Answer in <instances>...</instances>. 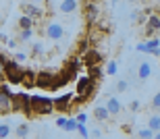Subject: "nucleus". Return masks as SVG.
<instances>
[{
    "mask_svg": "<svg viewBox=\"0 0 160 139\" xmlns=\"http://www.w3.org/2000/svg\"><path fill=\"white\" fill-rule=\"evenodd\" d=\"M31 108L36 116H48L54 112V100L44 96H31Z\"/></svg>",
    "mask_w": 160,
    "mask_h": 139,
    "instance_id": "obj_1",
    "label": "nucleus"
},
{
    "mask_svg": "<svg viewBox=\"0 0 160 139\" xmlns=\"http://www.w3.org/2000/svg\"><path fill=\"white\" fill-rule=\"evenodd\" d=\"M12 112H23L25 116H36L33 114V108H31V96L29 93H15L12 96Z\"/></svg>",
    "mask_w": 160,
    "mask_h": 139,
    "instance_id": "obj_2",
    "label": "nucleus"
},
{
    "mask_svg": "<svg viewBox=\"0 0 160 139\" xmlns=\"http://www.w3.org/2000/svg\"><path fill=\"white\" fill-rule=\"evenodd\" d=\"M23 71H25V69L21 67L17 60H6L4 75H6V81H8V83H21V79H23Z\"/></svg>",
    "mask_w": 160,
    "mask_h": 139,
    "instance_id": "obj_3",
    "label": "nucleus"
},
{
    "mask_svg": "<svg viewBox=\"0 0 160 139\" xmlns=\"http://www.w3.org/2000/svg\"><path fill=\"white\" fill-rule=\"evenodd\" d=\"M12 96H15V93L8 89L6 83L0 85V114L12 112Z\"/></svg>",
    "mask_w": 160,
    "mask_h": 139,
    "instance_id": "obj_4",
    "label": "nucleus"
},
{
    "mask_svg": "<svg viewBox=\"0 0 160 139\" xmlns=\"http://www.w3.org/2000/svg\"><path fill=\"white\" fill-rule=\"evenodd\" d=\"M81 60H83L85 67H92V65H102L104 56H102V52H98L96 48H89L88 52H83V54H81Z\"/></svg>",
    "mask_w": 160,
    "mask_h": 139,
    "instance_id": "obj_5",
    "label": "nucleus"
},
{
    "mask_svg": "<svg viewBox=\"0 0 160 139\" xmlns=\"http://www.w3.org/2000/svg\"><path fill=\"white\" fill-rule=\"evenodd\" d=\"M54 81H56V75L52 71H40L38 73V87H42V89H52Z\"/></svg>",
    "mask_w": 160,
    "mask_h": 139,
    "instance_id": "obj_6",
    "label": "nucleus"
},
{
    "mask_svg": "<svg viewBox=\"0 0 160 139\" xmlns=\"http://www.w3.org/2000/svg\"><path fill=\"white\" fill-rule=\"evenodd\" d=\"M135 48H137V52H146V54H154L156 50L160 48V40H158V37H148L146 42L137 44Z\"/></svg>",
    "mask_w": 160,
    "mask_h": 139,
    "instance_id": "obj_7",
    "label": "nucleus"
},
{
    "mask_svg": "<svg viewBox=\"0 0 160 139\" xmlns=\"http://www.w3.org/2000/svg\"><path fill=\"white\" fill-rule=\"evenodd\" d=\"M83 15H85L88 27L89 25H96V19H98V15H100V8H98L96 2H88V0H85V11H83Z\"/></svg>",
    "mask_w": 160,
    "mask_h": 139,
    "instance_id": "obj_8",
    "label": "nucleus"
},
{
    "mask_svg": "<svg viewBox=\"0 0 160 139\" xmlns=\"http://www.w3.org/2000/svg\"><path fill=\"white\" fill-rule=\"evenodd\" d=\"M71 102H73V93H62L60 98L54 100V110H58V112H71Z\"/></svg>",
    "mask_w": 160,
    "mask_h": 139,
    "instance_id": "obj_9",
    "label": "nucleus"
},
{
    "mask_svg": "<svg viewBox=\"0 0 160 139\" xmlns=\"http://www.w3.org/2000/svg\"><path fill=\"white\" fill-rule=\"evenodd\" d=\"M62 36H65V27H62L58 21L46 25V37H48V40H54V42H56V40H60Z\"/></svg>",
    "mask_w": 160,
    "mask_h": 139,
    "instance_id": "obj_10",
    "label": "nucleus"
},
{
    "mask_svg": "<svg viewBox=\"0 0 160 139\" xmlns=\"http://www.w3.org/2000/svg\"><path fill=\"white\" fill-rule=\"evenodd\" d=\"M156 31H160V15L152 12L148 17V23H146V37H152Z\"/></svg>",
    "mask_w": 160,
    "mask_h": 139,
    "instance_id": "obj_11",
    "label": "nucleus"
},
{
    "mask_svg": "<svg viewBox=\"0 0 160 139\" xmlns=\"http://www.w3.org/2000/svg\"><path fill=\"white\" fill-rule=\"evenodd\" d=\"M21 83H23L25 89H31V87H36V85H38V73H36V71H31V69H25Z\"/></svg>",
    "mask_w": 160,
    "mask_h": 139,
    "instance_id": "obj_12",
    "label": "nucleus"
},
{
    "mask_svg": "<svg viewBox=\"0 0 160 139\" xmlns=\"http://www.w3.org/2000/svg\"><path fill=\"white\" fill-rule=\"evenodd\" d=\"M23 12H25V15H29V17H33L36 21L44 17V8H40L38 4H25L23 6Z\"/></svg>",
    "mask_w": 160,
    "mask_h": 139,
    "instance_id": "obj_13",
    "label": "nucleus"
},
{
    "mask_svg": "<svg viewBox=\"0 0 160 139\" xmlns=\"http://www.w3.org/2000/svg\"><path fill=\"white\" fill-rule=\"evenodd\" d=\"M58 8H60V12H65V15H71L73 11H77V0H62Z\"/></svg>",
    "mask_w": 160,
    "mask_h": 139,
    "instance_id": "obj_14",
    "label": "nucleus"
},
{
    "mask_svg": "<svg viewBox=\"0 0 160 139\" xmlns=\"http://www.w3.org/2000/svg\"><path fill=\"white\" fill-rule=\"evenodd\" d=\"M106 108L110 110V114H119L121 110H123V106H121V102L117 100V98H108V102H106Z\"/></svg>",
    "mask_w": 160,
    "mask_h": 139,
    "instance_id": "obj_15",
    "label": "nucleus"
},
{
    "mask_svg": "<svg viewBox=\"0 0 160 139\" xmlns=\"http://www.w3.org/2000/svg\"><path fill=\"white\" fill-rule=\"evenodd\" d=\"M94 116L98 118V121H108L112 114H110V110H108L106 106H98V108L94 110Z\"/></svg>",
    "mask_w": 160,
    "mask_h": 139,
    "instance_id": "obj_16",
    "label": "nucleus"
},
{
    "mask_svg": "<svg viewBox=\"0 0 160 139\" xmlns=\"http://www.w3.org/2000/svg\"><path fill=\"white\" fill-rule=\"evenodd\" d=\"M33 23H36V19L29 17V15H25V12H23V17L19 19V27H21V29H33Z\"/></svg>",
    "mask_w": 160,
    "mask_h": 139,
    "instance_id": "obj_17",
    "label": "nucleus"
},
{
    "mask_svg": "<svg viewBox=\"0 0 160 139\" xmlns=\"http://www.w3.org/2000/svg\"><path fill=\"white\" fill-rule=\"evenodd\" d=\"M150 75H152L150 62H142V65H139V71H137V77H139V79H148Z\"/></svg>",
    "mask_w": 160,
    "mask_h": 139,
    "instance_id": "obj_18",
    "label": "nucleus"
},
{
    "mask_svg": "<svg viewBox=\"0 0 160 139\" xmlns=\"http://www.w3.org/2000/svg\"><path fill=\"white\" fill-rule=\"evenodd\" d=\"M88 75L94 79H102V65H92L88 67Z\"/></svg>",
    "mask_w": 160,
    "mask_h": 139,
    "instance_id": "obj_19",
    "label": "nucleus"
},
{
    "mask_svg": "<svg viewBox=\"0 0 160 139\" xmlns=\"http://www.w3.org/2000/svg\"><path fill=\"white\" fill-rule=\"evenodd\" d=\"M137 137H142V139H152V137H156V131H152L150 127L139 129V131H137Z\"/></svg>",
    "mask_w": 160,
    "mask_h": 139,
    "instance_id": "obj_20",
    "label": "nucleus"
},
{
    "mask_svg": "<svg viewBox=\"0 0 160 139\" xmlns=\"http://www.w3.org/2000/svg\"><path fill=\"white\" fill-rule=\"evenodd\" d=\"M77 125H79L77 116H75V118H67V122H65V127H62V129L71 133V131H77Z\"/></svg>",
    "mask_w": 160,
    "mask_h": 139,
    "instance_id": "obj_21",
    "label": "nucleus"
},
{
    "mask_svg": "<svg viewBox=\"0 0 160 139\" xmlns=\"http://www.w3.org/2000/svg\"><path fill=\"white\" fill-rule=\"evenodd\" d=\"M148 127L152 129V131H160V116H150V121H148Z\"/></svg>",
    "mask_w": 160,
    "mask_h": 139,
    "instance_id": "obj_22",
    "label": "nucleus"
},
{
    "mask_svg": "<svg viewBox=\"0 0 160 139\" xmlns=\"http://www.w3.org/2000/svg\"><path fill=\"white\" fill-rule=\"evenodd\" d=\"M15 135H17V137H27V135H29V125H19L17 127V131H15Z\"/></svg>",
    "mask_w": 160,
    "mask_h": 139,
    "instance_id": "obj_23",
    "label": "nucleus"
},
{
    "mask_svg": "<svg viewBox=\"0 0 160 139\" xmlns=\"http://www.w3.org/2000/svg\"><path fill=\"white\" fill-rule=\"evenodd\" d=\"M117 71H119L117 60H108L106 62V75H117Z\"/></svg>",
    "mask_w": 160,
    "mask_h": 139,
    "instance_id": "obj_24",
    "label": "nucleus"
},
{
    "mask_svg": "<svg viewBox=\"0 0 160 139\" xmlns=\"http://www.w3.org/2000/svg\"><path fill=\"white\" fill-rule=\"evenodd\" d=\"M77 133L81 135V137H89V129L85 127V122H79L77 125Z\"/></svg>",
    "mask_w": 160,
    "mask_h": 139,
    "instance_id": "obj_25",
    "label": "nucleus"
},
{
    "mask_svg": "<svg viewBox=\"0 0 160 139\" xmlns=\"http://www.w3.org/2000/svg\"><path fill=\"white\" fill-rule=\"evenodd\" d=\"M31 36H33V29H21V33H19V37H21L23 42H27Z\"/></svg>",
    "mask_w": 160,
    "mask_h": 139,
    "instance_id": "obj_26",
    "label": "nucleus"
},
{
    "mask_svg": "<svg viewBox=\"0 0 160 139\" xmlns=\"http://www.w3.org/2000/svg\"><path fill=\"white\" fill-rule=\"evenodd\" d=\"M42 52H44V46H42L40 42H38V44H33V48H31V54H33V56H38V54H42Z\"/></svg>",
    "mask_w": 160,
    "mask_h": 139,
    "instance_id": "obj_27",
    "label": "nucleus"
},
{
    "mask_svg": "<svg viewBox=\"0 0 160 139\" xmlns=\"http://www.w3.org/2000/svg\"><path fill=\"white\" fill-rule=\"evenodd\" d=\"M11 135V127L8 125H0V137H8Z\"/></svg>",
    "mask_w": 160,
    "mask_h": 139,
    "instance_id": "obj_28",
    "label": "nucleus"
},
{
    "mask_svg": "<svg viewBox=\"0 0 160 139\" xmlns=\"http://www.w3.org/2000/svg\"><path fill=\"white\" fill-rule=\"evenodd\" d=\"M127 87H129V85H127V81H119V83H117V91H119V93L127 91Z\"/></svg>",
    "mask_w": 160,
    "mask_h": 139,
    "instance_id": "obj_29",
    "label": "nucleus"
},
{
    "mask_svg": "<svg viewBox=\"0 0 160 139\" xmlns=\"http://www.w3.org/2000/svg\"><path fill=\"white\" fill-rule=\"evenodd\" d=\"M152 106H154L156 110H160V91L154 96V100H152Z\"/></svg>",
    "mask_w": 160,
    "mask_h": 139,
    "instance_id": "obj_30",
    "label": "nucleus"
},
{
    "mask_svg": "<svg viewBox=\"0 0 160 139\" xmlns=\"http://www.w3.org/2000/svg\"><path fill=\"white\" fill-rule=\"evenodd\" d=\"M129 110H131V112H137V110H139V102H137V100H133V102L129 104Z\"/></svg>",
    "mask_w": 160,
    "mask_h": 139,
    "instance_id": "obj_31",
    "label": "nucleus"
},
{
    "mask_svg": "<svg viewBox=\"0 0 160 139\" xmlns=\"http://www.w3.org/2000/svg\"><path fill=\"white\" fill-rule=\"evenodd\" d=\"M6 60H8V58H6V56L2 54V52H0V71H4V65H6Z\"/></svg>",
    "mask_w": 160,
    "mask_h": 139,
    "instance_id": "obj_32",
    "label": "nucleus"
},
{
    "mask_svg": "<svg viewBox=\"0 0 160 139\" xmlns=\"http://www.w3.org/2000/svg\"><path fill=\"white\" fill-rule=\"evenodd\" d=\"M65 122H67V118H62V116H60V118H56V127H65Z\"/></svg>",
    "mask_w": 160,
    "mask_h": 139,
    "instance_id": "obj_33",
    "label": "nucleus"
},
{
    "mask_svg": "<svg viewBox=\"0 0 160 139\" xmlns=\"http://www.w3.org/2000/svg\"><path fill=\"white\" fill-rule=\"evenodd\" d=\"M15 58H17V60H25V58H27V54H25V52H17V54H15Z\"/></svg>",
    "mask_w": 160,
    "mask_h": 139,
    "instance_id": "obj_34",
    "label": "nucleus"
},
{
    "mask_svg": "<svg viewBox=\"0 0 160 139\" xmlns=\"http://www.w3.org/2000/svg\"><path fill=\"white\" fill-rule=\"evenodd\" d=\"M77 121H79V122H85V121H88V114H83V112H79V114H77Z\"/></svg>",
    "mask_w": 160,
    "mask_h": 139,
    "instance_id": "obj_35",
    "label": "nucleus"
},
{
    "mask_svg": "<svg viewBox=\"0 0 160 139\" xmlns=\"http://www.w3.org/2000/svg\"><path fill=\"white\" fill-rule=\"evenodd\" d=\"M92 135H94V137H102V131H100V129H94V131H92Z\"/></svg>",
    "mask_w": 160,
    "mask_h": 139,
    "instance_id": "obj_36",
    "label": "nucleus"
},
{
    "mask_svg": "<svg viewBox=\"0 0 160 139\" xmlns=\"http://www.w3.org/2000/svg\"><path fill=\"white\" fill-rule=\"evenodd\" d=\"M4 81H6V75H4V71H0V85L4 83Z\"/></svg>",
    "mask_w": 160,
    "mask_h": 139,
    "instance_id": "obj_37",
    "label": "nucleus"
},
{
    "mask_svg": "<svg viewBox=\"0 0 160 139\" xmlns=\"http://www.w3.org/2000/svg\"><path fill=\"white\" fill-rule=\"evenodd\" d=\"M154 56H160V48H158V50H156V52H154Z\"/></svg>",
    "mask_w": 160,
    "mask_h": 139,
    "instance_id": "obj_38",
    "label": "nucleus"
},
{
    "mask_svg": "<svg viewBox=\"0 0 160 139\" xmlns=\"http://www.w3.org/2000/svg\"><path fill=\"white\" fill-rule=\"evenodd\" d=\"M156 137H158V139H160V131H156Z\"/></svg>",
    "mask_w": 160,
    "mask_h": 139,
    "instance_id": "obj_39",
    "label": "nucleus"
},
{
    "mask_svg": "<svg viewBox=\"0 0 160 139\" xmlns=\"http://www.w3.org/2000/svg\"><path fill=\"white\" fill-rule=\"evenodd\" d=\"M88 2H98V0H88Z\"/></svg>",
    "mask_w": 160,
    "mask_h": 139,
    "instance_id": "obj_40",
    "label": "nucleus"
}]
</instances>
